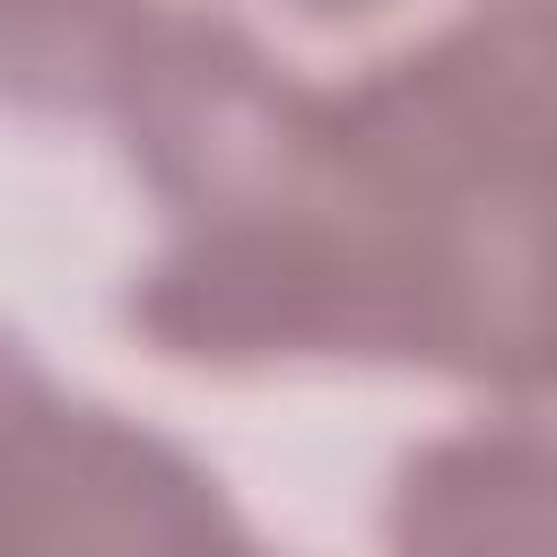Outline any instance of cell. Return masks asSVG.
I'll return each mask as SVG.
<instances>
[{"label": "cell", "mask_w": 557, "mask_h": 557, "mask_svg": "<svg viewBox=\"0 0 557 557\" xmlns=\"http://www.w3.org/2000/svg\"><path fill=\"white\" fill-rule=\"evenodd\" d=\"M165 0H0V96L35 113H113Z\"/></svg>", "instance_id": "cell-5"}, {"label": "cell", "mask_w": 557, "mask_h": 557, "mask_svg": "<svg viewBox=\"0 0 557 557\" xmlns=\"http://www.w3.org/2000/svg\"><path fill=\"white\" fill-rule=\"evenodd\" d=\"M44 392H52V383L35 374V357H26V339H17V331H0V444L17 435V418H26V409H35Z\"/></svg>", "instance_id": "cell-6"}, {"label": "cell", "mask_w": 557, "mask_h": 557, "mask_svg": "<svg viewBox=\"0 0 557 557\" xmlns=\"http://www.w3.org/2000/svg\"><path fill=\"white\" fill-rule=\"evenodd\" d=\"M287 9H305V17H357V9H383V0H287Z\"/></svg>", "instance_id": "cell-7"}, {"label": "cell", "mask_w": 557, "mask_h": 557, "mask_svg": "<svg viewBox=\"0 0 557 557\" xmlns=\"http://www.w3.org/2000/svg\"><path fill=\"white\" fill-rule=\"evenodd\" d=\"M0 557H261L226 487L157 426L44 392L0 444Z\"/></svg>", "instance_id": "cell-3"}, {"label": "cell", "mask_w": 557, "mask_h": 557, "mask_svg": "<svg viewBox=\"0 0 557 557\" xmlns=\"http://www.w3.org/2000/svg\"><path fill=\"white\" fill-rule=\"evenodd\" d=\"M113 122L131 165L174 200L183 226L278 209L322 183V87L287 78L235 17L165 9L139 44Z\"/></svg>", "instance_id": "cell-2"}, {"label": "cell", "mask_w": 557, "mask_h": 557, "mask_svg": "<svg viewBox=\"0 0 557 557\" xmlns=\"http://www.w3.org/2000/svg\"><path fill=\"white\" fill-rule=\"evenodd\" d=\"M392 557H557V374L418 444L383 505Z\"/></svg>", "instance_id": "cell-4"}, {"label": "cell", "mask_w": 557, "mask_h": 557, "mask_svg": "<svg viewBox=\"0 0 557 557\" xmlns=\"http://www.w3.org/2000/svg\"><path fill=\"white\" fill-rule=\"evenodd\" d=\"M322 183L409 226L557 200V0H461L435 35L331 87Z\"/></svg>", "instance_id": "cell-1"}]
</instances>
